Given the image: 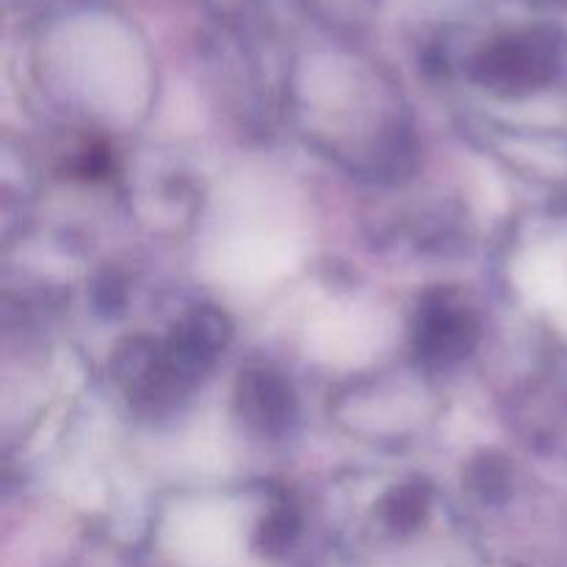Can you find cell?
Returning a JSON list of instances; mask_svg holds the SVG:
<instances>
[{
	"label": "cell",
	"mask_w": 567,
	"mask_h": 567,
	"mask_svg": "<svg viewBox=\"0 0 567 567\" xmlns=\"http://www.w3.org/2000/svg\"><path fill=\"white\" fill-rule=\"evenodd\" d=\"M227 327L216 310L197 308L164 341L127 343L116 354V380L131 399L150 408H164L194 391L205 371L225 347Z\"/></svg>",
	"instance_id": "6da1fadb"
},
{
	"label": "cell",
	"mask_w": 567,
	"mask_h": 567,
	"mask_svg": "<svg viewBox=\"0 0 567 567\" xmlns=\"http://www.w3.org/2000/svg\"><path fill=\"white\" fill-rule=\"evenodd\" d=\"M415 352L432 369H449L468 358L480 341L474 310L454 291H430L419 305L413 327Z\"/></svg>",
	"instance_id": "7a4b0ae2"
},
{
	"label": "cell",
	"mask_w": 567,
	"mask_h": 567,
	"mask_svg": "<svg viewBox=\"0 0 567 567\" xmlns=\"http://www.w3.org/2000/svg\"><path fill=\"white\" fill-rule=\"evenodd\" d=\"M244 419L264 435H282L293 419V396L280 374L269 369H252L241 377L238 391Z\"/></svg>",
	"instance_id": "3957f363"
}]
</instances>
